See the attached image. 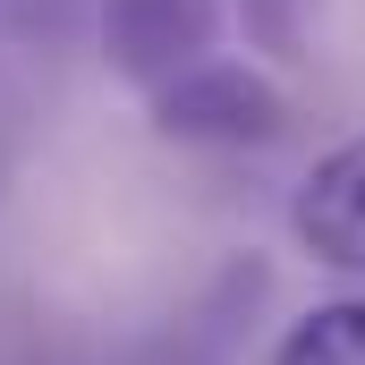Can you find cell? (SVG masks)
Listing matches in <instances>:
<instances>
[{
    "mask_svg": "<svg viewBox=\"0 0 365 365\" xmlns=\"http://www.w3.org/2000/svg\"><path fill=\"white\" fill-rule=\"evenodd\" d=\"M289 230H297V247H306L314 264L365 272V128L340 136V145L297 179V195H289Z\"/></svg>",
    "mask_w": 365,
    "mask_h": 365,
    "instance_id": "cell-3",
    "label": "cell"
},
{
    "mask_svg": "<svg viewBox=\"0 0 365 365\" xmlns=\"http://www.w3.org/2000/svg\"><path fill=\"white\" fill-rule=\"evenodd\" d=\"M221 9L247 26V43H255V51H272V60H306L314 0H221Z\"/></svg>",
    "mask_w": 365,
    "mask_h": 365,
    "instance_id": "cell-5",
    "label": "cell"
},
{
    "mask_svg": "<svg viewBox=\"0 0 365 365\" xmlns=\"http://www.w3.org/2000/svg\"><path fill=\"white\" fill-rule=\"evenodd\" d=\"M230 9L221 0H102V60L136 93H162L170 77L221 60Z\"/></svg>",
    "mask_w": 365,
    "mask_h": 365,
    "instance_id": "cell-2",
    "label": "cell"
},
{
    "mask_svg": "<svg viewBox=\"0 0 365 365\" xmlns=\"http://www.w3.org/2000/svg\"><path fill=\"white\" fill-rule=\"evenodd\" d=\"M153 102V128L170 136V145H212V153H247V145H280L289 136V93L255 68V60H204V68H187L170 77L162 93H145Z\"/></svg>",
    "mask_w": 365,
    "mask_h": 365,
    "instance_id": "cell-1",
    "label": "cell"
},
{
    "mask_svg": "<svg viewBox=\"0 0 365 365\" xmlns=\"http://www.w3.org/2000/svg\"><path fill=\"white\" fill-rule=\"evenodd\" d=\"M272 365H365V297H331V306H306L289 331H280Z\"/></svg>",
    "mask_w": 365,
    "mask_h": 365,
    "instance_id": "cell-4",
    "label": "cell"
}]
</instances>
